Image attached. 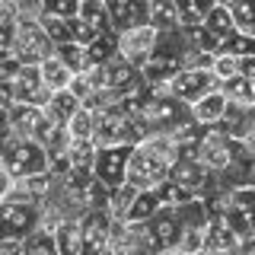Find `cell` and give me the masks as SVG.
Listing matches in <instances>:
<instances>
[{"mask_svg": "<svg viewBox=\"0 0 255 255\" xmlns=\"http://www.w3.org/2000/svg\"><path fill=\"white\" fill-rule=\"evenodd\" d=\"M137 115H140V125L147 128V134H153V131H179L182 125H188L191 118H195L188 102L179 99V96L169 90V80L150 83V96L140 102Z\"/></svg>", "mask_w": 255, "mask_h": 255, "instance_id": "obj_1", "label": "cell"}, {"mask_svg": "<svg viewBox=\"0 0 255 255\" xmlns=\"http://www.w3.org/2000/svg\"><path fill=\"white\" fill-rule=\"evenodd\" d=\"M0 169H6L13 179L51 169V153L42 140L26 137L16 131H3V153H0Z\"/></svg>", "mask_w": 255, "mask_h": 255, "instance_id": "obj_2", "label": "cell"}, {"mask_svg": "<svg viewBox=\"0 0 255 255\" xmlns=\"http://www.w3.org/2000/svg\"><path fill=\"white\" fill-rule=\"evenodd\" d=\"M188 38H185V29H172V32H163L159 42L150 54V61L143 64V80L147 83H163V80H172L185 67V58H188Z\"/></svg>", "mask_w": 255, "mask_h": 255, "instance_id": "obj_3", "label": "cell"}, {"mask_svg": "<svg viewBox=\"0 0 255 255\" xmlns=\"http://www.w3.org/2000/svg\"><path fill=\"white\" fill-rule=\"evenodd\" d=\"M58 51V42L45 32L38 16H19L16 26V42H13V54H19L22 64H42L45 58Z\"/></svg>", "mask_w": 255, "mask_h": 255, "instance_id": "obj_4", "label": "cell"}, {"mask_svg": "<svg viewBox=\"0 0 255 255\" xmlns=\"http://www.w3.org/2000/svg\"><path fill=\"white\" fill-rule=\"evenodd\" d=\"M159 35H163V32H159L153 22H143V26L125 29V32H118V54H122L125 61L143 67V64L150 61V54H153Z\"/></svg>", "mask_w": 255, "mask_h": 255, "instance_id": "obj_5", "label": "cell"}, {"mask_svg": "<svg viewBox=\"0 0 255 255\" xmlns=\"http://www.w3.org/2000/svg\"><path fill=\"white\" fill-rule=\"evenodd\" d=\"M131 150H134V143H109V147H99L96 163H93V172L99 175L109 188H118L122 182H128Z\"/></svg>", "mask_w": 255, "mask_h": 255, "instance_id": "obj_6", "label": "cell"}, {"mask_svg": "<svg viewBox=\"0 0 255 255\" xmlns=\"http://www.w3.org/2000/svg\"><path fill=\"white\" fill-rule=\"evenodd\" d=\"M217 86H220V77L214 74V67H182L179 74L169 80V90L179 96V99H185L188 106L198 102L204 93L217 90Z\"/></svg>", "mask_w": 255, "mask_h": 255, "instance_id": "obj_7", "label": "cell"}, {"mask_svg": "<svg viewBox=\"0 0 255 255\" xmlns=\"http://www.w3.org/2000/svg\"><path fill=\"white\" fill-rule=\"evenodd\" d=\"M150 230H153L156 252H175L182 236V207L179 204H163L150 217Z\"/></svg>", "mask_w": 255, "mask_h": 255, "instance_id": "obj_8", "label": "cell"}, {"mask_svg": "<svg viewBox=\"0 0 255 255\" xmlns=\"http://www.w3.org/2000/svg\"><path fill=\"white\" fill-rule=\"evenodd\" d=\"M233 147H236V137H230L220 128H207V134L198 143V156L211 172H223L233 159Z\"/></svg>", "mask_w": 255, "mask_h": 255, "instance_id": "obj_9", "label": "cell"}, {"mask_svg": "<svg viewBox=\"0 0 255 255\" xmlns=\"http://www.w3.org/2000/svg\"><path fill=\"white\" fill-rule=\"evenodd\" d=\"M109 29H112V16H109L106 0H86L80 16H74V38L83 45H90L93 38H99Z\"/></svg>", "mask_w": 255, "mask_h": 255, "instance_id": "obj_10", "label": "cell"}, {"mask_svg": "<svg viewBox=\"0 0 255 255\" xmlns=\"http://www.w3.org/2000/svg\"><path fill=\"white\" fill-rule=\"evenodd\" d=\"M204 252H243V239L227 220L223 211H211L207 220V236H204Z\"/></svg>", "mask_w": 255, "mask_h": 255, "instance_id": "obj_11", "label": "cell"}, {"mask_svg": "<svg viewBox=\"0 0 255 255\" xmlns=\"http://www.w3.org/2000/svg\"><path fill=\"white\" fill-rule=\"evenodd\" d=\"M112 217L109 211H86L83 214V239H86V255H109V239H112Z\"/></svg>", "mask_w": 255, "mask_h": 255, "instance_id": "obj_12", "label": "cell"}, {"mask_svg": "<svg viewBox=\"0 0 255 255\" xmlns=\"http://www.w3.org/2000/svg\"><path fill=\"white\" fill-rule=\"evenodd\" d=\"M13 86H16V99L29 102V106H45V102L51 99V93H54V90L45 86L42 67H38V64H22V70L13 77Z\"/></svg>", "mask_w": 255, "mask_h": 255, "instance_id": "obj_13", "label": "cell"}, {"mask_svg": "<svg viewBox=\"0 0 255 255\" xmlns=\"http://www.w3.org/2000/svg\"><path fill=\"white\" fill-rule=\"evenodd\" d=\"M106 6H109L112 29L115 32L150 22V0H106Z\"/></svg>", "mask_w": 255, "mask_h": 255, "instance_id": "obj_14", "label": "cell"}, {"mask_svg": "<svg viewBox=\"0 0 255 255\" xmlns=\"http://www.w3.org/2000/svg\"><path fill=\"white\" fill-rule=\"evenodd\" d=\"M227 109H230V99H227V93H223L220 86L211 90V93H204L198 102H191V115H195V122H201L204 128L220 125L223 115H227Z\"/></svg>", "mask_w": 255, "mask_h": 255, "instance_id": "obj_15", "label": "cell"}, {"mask_svg": "<svg viewBox=\"0 0 255 255\" xmlns=\"http://www.w3.org/2000/svg\"><path fill=\"white\" fill-rule=\"evenodd\" d=\"M61 255H86V239H83V217H64L54 230Z\"/></svg>", "mask_w": 255, "mask_h": 255, "instance_id": "obj_16", "label": "cell"}, {"mask_svg": "<svg viewBox=\"0 0 255 255\" xmlns=\"http://www.w3.org/2000/svg\"><path fill=\"white\" fill-rule=\"evenodd\" d=\"M214 128L227 131L230 137L246 140V137H249V131L255 128V106H236V102H230V109H227V115H223V122L214 125Z\"/></svg>", "mask_w": 255, "mask_h": 255, "instance_id": "obj_17", "label": "cell"}, {"mask_svg": "<svg viewBox=\"0 0 255 255\" xmlns=\"http://www.w3.org/2000/svg\"><path fill=\"white\" fill-rule=\"evenodd\" d=\"M80 109H83V102H80V96L70 90V86H67V90L51 93V99L45 102V112H48V118H51L54 125H67Z\"/></svg>", "mask_w": 255, "mask_h": 255, "instance_id": "obj_18", "label": "cell"}, {"mask_svg": "<svg viewBox=\"0 0 255 255\" xmlns=\"http://www.w3.org/2000/svg\"><path fill=\"white\" fill-rule=\"evenodd\" d=\"M38 67H42V80H45V86L48 90H67L70 86V80H74V70L67 67V64H64V58H58V51L51 54V58H45L42 64H38Z\"/></svg>", "mask_w": 255, "mask_h": 255, "instance_id": "obj_19", "label": "cell"}, {"mask_svg": "<svg viewBox=\"0 0 255 255\" xmlns=\"http://www.w3.org/2000/svg\"><path fill=\"white\" fill-rule=\"evenodd\" d=\"M204 26H207V32H211V35H217V38H220V45L227 42L233 32H239L236 16H233V10H230L227 3H217V6H214V10L204 16Z\"/></svg>", "mask_w": 255, "mask_h": 255, "instance_id": "obj_20", "label": "cell"}, {"mask_svg": "<svg viewBox=\"0 0 255 255\" xmlns=\"http://www.w3.org/2000/svg\"><path fill=\"white\" fill-rule=\"evenodd\" d=\"M150 22H153L159 32L182 29V19H179V6H175V0H150Z\"/></svg>", "mask_w": 255, "mask_h": 255, "instance_id": "obj_21", "label": "cell"}, {"mask_svg": "<svg viewBox=\"0 0 255 255\" xmlns=\"http://www.w3.org/2000/svg\"><path fill=\"white\" fill-rule=\"evenodd\" d=\"M140 188L134 185V182H122L118 188H112V201H109V214L115 220H128V214H131L134 201H137Z\"/></svg>", "mask_w": 255, "mask_h": 255, "instance_id": "obj_22", "label": "cell"}, {"mask_svg": "<svg viewBox=\"0 0 255 255\" xmlns=\"http://www.w3.org/2000/svg\"><path fill=\"white\" fill-rule=\"evenodd\" d=\"M22 255H61L58 252V239H54L51 230L35 227L26 239H22Z\"/></svg>", "mask_w": 255, "mask_h": 255, "instance_id": "obj_23", "label": "cell"}, {"mask_svg": "<svg viewBox=\"0 0 255 255\" xmlns=\"http://www.w3.org/2000/svg\"><path fill=\"white\" fill-rule=\"evenodd\" d=\"M220 90L227 93V99H230V102H236V106H255V80L243 77V74L223 80Z\"/></svg>", "mask_w": 255, "mask_h": 255, "instance_id": "obj_24", "label": "cell"}, {"mask_svg": "<svg viewBox=\"0 0 255 255\" xmlns=\"http://www.w3.org/2000/svg\"><path fill=\"white\" fill-rule=\"evenodd\" d=\"M58 58H64V64H67L74 74H80V70H90L93 61H90V48H86L83 42H61L58 45Z\"/></svg>", "mask_w": 255, "mask_h": 255, "instance_id": "obj_25", "label": "cell"}, {"mask_svg": "<svg viewBox=\"0 0 255 255\" xmlns=\"http://www.w3.org/2000/svg\"><path fill=\"white\" fill-rule=\"evenodd\" d=\"M86 48H90V61L93 64H109L112 58H118V32L115 29L102 32V35L93 38Z\"/></svg>", "mask_w": 255, "mask_h": 255, "instance_id": "obj_26", "label": "cell"}, {"mask_svg": "<svg viewBox=\"0 0 255 255\" xmlns=\"http://www.w3.org/2000/svg\"><path fill=\"white\" fill-rule=\"evenodd\" d=\"M175 6H179L182 26H201L204 16L217 6V0H175Z\"/></svg>", "mask_w": 255, "mask_h": 255, "instance_id": "obj_27", "label": "cell"}, {"mask_svg": "<svg viewBox=\"0 0 255 255\" xmlns=\"http://www.w3.org/2000/svg\"><path fill=\"white\" fill-rule=\"evenodd\" d=\"M159 207H163L159 191H156V188H140V195H137V201H134L131 214H128V220H150V217L159 211Z\"/></svg>", "mask_w": 255, "mask_h": 255, "instance_id": "obj_28", "label": "cell"}, {"mask_svg": "<svg viewBox=\"0 0 255 255\" xmlns=\"http://www.w3.org/2000/svg\"><path fill=\"white\" fill-rule=\"evenodd\" d=\"M38 19H42L45 32L54 38V42H74V19H67V16H54V13H38Z\"/></svg>", "mask_w": 255, "mask_h": 255, "instance_id": "obj_29", "label": "cell"}, {"mask_svg": "<svg viewBox=\"0 0 255 255\" xmlns=\"http://www.w3.org/2000/svg\"><path fill=\"white\" fill-rule=\"evenodd\" d=\"M67 131H70V137H74V140H93V134H96V112L83 106L67 122Z\"/></svg>", "mask_w": 255, "mask_h": 255, "instance_id": "obj_30", "label": "cell"}, {"mask_svg": "<svg viewBox=\"0 0 255 255\" xmlns=\"http://www.w3.org/2000/svg\"><path fill=\"white\" fill-rule=\"evenodd\" d=\"M156 191H159V198H163V204H188V201H195V198H201V195H195L191 188L179 185L175 179H166Z\"/></svg>", "mask_w": 255, "mask_h": 255, "instance_id": "obj_31", "label": "cell"}, {"mask_svg": "<svg viewBox=\"0 0 255 255\" xmlns=\"http://www.w3.org/2000/svg\"><path fill=\"white\" fill-rule=\"evenodd\" d=\"M214 74L220 77V83L230 80V77H239L243 74V58H239V54H230V51H220L217 61H214Z\"/></svg>", "mask_w": 255, "mask_h": 255, "instance_id": "obj_32", "label": "cell"}, {"mask_svg": "<svg viewBox=\"0 0 255 255\" xmlns=\"http://www.w3.org/2000/svg\"><path fill=\"white\" fill-rule=\"evenodd\" d=\"M230 10L236 16V26L243 32H252L255 35V0H233Z\"/></svg>", "mask_w": 255, "mask_h": 255, "instance_id": "obj_33", "label": "cell"}, {"mask_svg": "<svg viewBox=\"0 0 255 255\" xmlns=\"http://www.w3.org/2000/svg\"><path fill=\"white\" fill-rule=\"evenodd\" d=\"M80 10H83V0H42V13L74 19V16H80Z\"/></svg>", "mask_w": 255, "mask_h": 255, "instance_id": "obj_34", "label": "cell"}, {"mask_svg": "<svg viewBox=\"0 0 255 255\" xmlns=\"http://www.w3.org/2000/svg\"><path fill=\"white\" fill-rule=\"evenodd\" d=\"M243 77L255 80V54H246V58H243Z\"/></svg>", "mask_w": 255, "mask_h": 255, "instance_id": "obj_35", "label": "cell"}, {"mask_svg": "<svg viewBox=\"0 0 255 255\" xmlns=\"http://www.w3.org/2000/svg\"><path fill=\"white\" fill-rule=\"evenodd\" d=\"M243 252H255V236H252V239H246V243H243Z\"/></svg>", "mask_w": 255, "mask_h": 255, "instance_id": "obj_36", "label": "cell"}, {"mask_svg": "<svg viewBox=\"0 0 255 255\" xmlns=\"http://www.w3.org/2000/svg\"><path fill=\"white\" fill-rule=\"evenodd\" d=\"M217 3H227V6H230V3H233V0H217Z\"/></svg>", "mask_w": 255, "mask_h": 255, "instance_id": "obj_37", "label": "cell"}, {"mask_svg": "<svg viewBox=\"0 0 255 255\" xmlns=\"http://www.w3.org/2000/svg\"><path fill=\"white\" fill-rule=\"evenodd\" d=\"M83 3H86V0H83Z\"/></svg>", "mask_w": 255, "mask_h": 255, "instance_id": "obj_38", "label": "cell"}]
</instances>
